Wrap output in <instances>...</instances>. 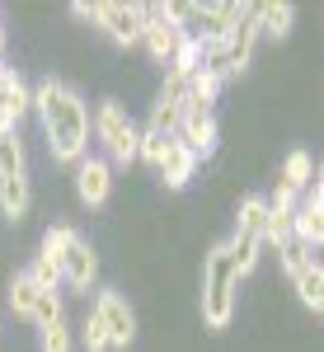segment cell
Masks as SVG:
<instances>
[{
    "mask_svg": "<svg viewBox=\"0 0 324 352\" xmlns=\"http://www.w3.org/2000/svg\"><path fill=\"white\" fill-rule=\"evenodd\" d=\"M33 109L43 118V132H47V146L61 164H80L85 151H89V109L85 99L61 80H43L33 89Z\"/></svg>",
    "mask_w": 324,
    "mask_h": 352,
    "instance_id": "1",
    "label": "cell"
},
{
    "mask_svg": "<svg viewBox=\"0 0 324 352\" xmlns=\"http://www.w3.org/2000/svg\"><path fill=\"white\" fill-rule=\"evenodd\" d=\"M235 268H230V254L226 244H216L202 263V320L207 329H226L230 315H235Z\"/></svg>",
    "mask_w": 324,
    "mask_h": 352,
    "instance_id": "2",
    "label": "cell"
},
{
    "mask_svg": "<svg viewBox=\"0 0 324 352\" xmlns=\"http://www.w3.org/2000/svg\"><path fill=\"white\" fill-rule=\"evenodd\" d=\"M254 38H259V28H254V10H249L240 24L230 28V38H226V43H216V47H202V66L212 71L216 80H230V76H240L244 66H249V56H254Z\"/></svg>",
    "mask_w": 324,
    "mask_h": 352,
    "instance_id": "3",
    "label": "cell"
},
{
    "mask_svg": "<svg viewBox=\"0 0 324 352\" xmlns=\"http://www.w3.org/2000/svg\"><path fill=\"white\" fill-rule=\"evenodd\" d=\"M94 136L104 141L108 151V164H132L136 160V127L132 118L122 113V104H113V99H104L99 104V113H94Z\"/></svg>",
    "mask_w": 324,
    "mask_h": 352,
    "instance_id": "4",
    "label": "cell"
},
{
    "mask_svg": "<svg viewBox=\"0 0 324 352\" xmlns=\"http://www.w3.org/2000/svg\"><path fill=\"white\" fill-rule=\"evenodd\" d=\"M141 10H146V24H141V43H146L151 61L169 66V56L179 52V43H184V28L169 19V10H164V5H141Z\"/></svg>",
    "mask_w": 324,
    "mask_h": 352,
    "instance_id": "5",
    "label": "cell"
},
{
    "mask_svg": "<svg viewBox=\"0 0 324 352\" xmlns=\"http://www.w3.org/2000/svg\"><path fill=\"white\" fill-rule=\"evenodd\" d=\"M94 24L104 28L118 47H132V43H141L146 10L141 5H122V0H104V5H94Z\"/></svg>",
    "mask_w": 324,
    "mask_h": 352,
    "instance_id": "6",
    "label": "cell"
},
{
    "mask_svg": "<svg viewBox=\"0 0 324 352\" xmlns=\"http://www.w3.org/2000/svg\"><path fill=\"white\" fill-rule=\"evenodd\" d=\"M94 320L104 324L108 348H127V343L136 338V315H132V305L118 296V292H99V300H94Z\"/></svg>",
    "mask_w": 324,
    "mask_h": 352,
    "instance_id": "7",
    "label": "cell"
},
{
    "mask_svg": "<svg viewBox=\"0 0 324 352\" xmlns=\"http://www.w3.org/2000/svg\"><path fill=\"white\" fill-rule=\"evenodd\" d=\"M292 240L305 244V249H320V240H324V184L320 179L305 188L296 217H292Z\"/></svg>",
    "mask_w": 324,
    "mask_h": 352,
    "instance_id": "8",
    "label": "cell"
},
{
    "mask_svg": "<svg viewBox=\"0 0 324 352\" xmlns=\"http://www.w3.org/2000/svg\"><path fill=\"white\" fill-rule=\"evenodd\" d=\"M94 272H99V258H94L89 240H80V235L71 230L66 244H61V282H71L76 292H89V287H94Z\"/></svg>",
    "mask_w": 324,
    "mask_h": 352,
    "instance_id": "9",
    "label": "cell"
},
{
    "mask_svg": "<svg viewBox=\"0 0 324 352\" xmlns=\"http://www.w3.org/2000/svg\"><path fill=\"white\" fill-rule=\"evenodd\" d=\"M108 188H113V164L99 160V155H85V160L76 164V192H80V202L99 207L108 197Z\"/></svg>",
    "mask_w": 324,
    "mask_h": 352,
    "instance_id": "10",
    "label": "cell"
},
{
    "mask_svg": "<svg viewBox=\"0 0 324 352\" xmlns=\"http://www.w3.org/2000/svg\"><path fill=\"white\" fill-rule=\"evenodd\" d=\"M33 109V94H28V85L19 80V71H10V66H0V122L14 132V122Z\"/></svg>",
    "mask_w": 324,
    "mask_h": 352,
    "instance_id": "11",
    "label": "cell"
},
{
    "mask_svg": "<svg viewBox=\"0 0 324 352\" xmlns=\"http://www.w3.org/2000/svg\"><path fill=\"white\" fill-rule=\"evenodd\" d=\"M292 217H296V197L287 188H277L268 197V226H263V244L272 249H282V244L292 240Z\"/></svg>",
    "mask_w": 324,
    "mask_h": 352,
    "instance_id": "12",
    "label": "cell"
},
{
    "mask_svg": "<svg viewBox=\"0 0 324 352\" xmlns=\"http://www.w3.org/2000/svg\"><path fill=\"white\" fill-rule=\"evenodd\" d=\"M174 136H179V146H184L188 155H212V151H216V118H212V113H202V118H184Z\"/></svg>",
    "mask_w": 324,
    "mask_h": 352,
    "instance_id": "13",
    "label": "cell"
},
{
    "mask_svg": "<svg viewBox=\"0 0 324 352\" xmlns=\"http://www.w3.org/2000/svg\"><path fill=\"white\" fill-rule=\"evenodd\" d=\"M216 94H221V80L202 66V71L188 80V89H184V118H202V113H212Z\"/></svg>",
    "mask_w": 324,
    "mask_h": 352,
    "instance_id": "14",
    "label": "cell"
},
{
    "mask_svg": "<svg viewBox=\"0 0 324 352\" xmlns=\"http://www.w3.org/2000/svg\"><path fill=\"white\" fill-rule=\"evenodd\" d=\"M193 169H197V155H188L184 146H179V136L169 141V151H164V160L155 164V174L164 179V188H184L193 179Z\"/></svg>",
    "mask_w": 324,
    "mask_h": 352,
    "instance_id": "15",
    "label": "cell"
},
{
    "mask_svg": "<svg viewBox=\"0 0 324 352\" xmlns=\"http://www.w3.org/2000/svg\"><path fill=\"white\" fill-rule=\"evenodd\" d=\"M249 10H254V28H259V33H272V38H287V33H292V19H296V10H292L287 0L249 5Z\"/></svg>",
    "mask_w": 324,
    "mask_h": 352,
    "instance_id": "16",
    "label": "cell"
},
{
    "mask_svg": "<svg viewBox=\"0 0 324 352\" xmlns=\"http://www.w3.org/2000/svg\"><path fill=\"white\" fill-rule=\"evenodd\" d=\"M263 226H268V197L249 192L240 202V221H235V235H249V240L263 244Z\"/></svg>",
    "mask_w": 324,
    "mask_h": 352,
    "instance_id": "17",
    "label": "cell"
},
{
    "mask_svg": "<svg viewBox=\"0 0 324 352\" xmlns=\"http://www.w3.org/2000/svg\"><path fill=\"white\" fill-rule=\"evenodd\" d=\"M310 184H315V164H310V155H305V151H292V155H287V164H282L277 188H287L292 197H296V192H305Z\"/></svg>",
    "mask_w": 324,
    "mask_h": 352,
    "instance_id": "18",
    "label": "cell"
},
{
    "mask_svg": "<svg viewBox=\"0 0 324 352\" xmlns=\"http://www.w3.org/2000/svg\"><path fill=\"white\" fill-rule=\"evenodd\" d=\"M0 212H5V217H14V221L28 212V179H24V174L0 179Z\"/></svg>",
    "mask_w": 324,
    "mask_h": 352,
    "instance_id": "19",
    "label": "cell"
},
{
    "mask_svg": "<svg viewBox=\"0 0 324 352\" xmlns=\"http://www.w3.org/2000/svg\"><path fill=\"white\" fill-rule=\"evenodd\" d=\"M292 282H296V296H301V305H310V310L320 315V305H324V272H320V263H310L305 272H296Z\"/></svg>",
    "mask_w": 324,
    "mask_h": 352,
    "instance_id": "20",
    "label": "cell"
},
{
    "mask_svg": "<svg viewBox=\"0 0 324 352\" xmlns=\"http://www.w3.org/2000/svg\"><path fill=\"white\" fill-rule=\"evenodd\" d=\"M179 122H184V104L179 99H155V109H151V132H160V136H174L179 132Z\"/></svg>",
    "mask_w": 324,
    "mask_h": 352,
    "instance_id": "21",
    "label": "cell"
},
{
    "mask_svg": "<svg viewBox=\"0 0 324 352\" xmlns=\"http://www.w3.org/2000/svg\"><path fill=\"white\" fill-rule=\"evenodd\" d=\"M169 71H174V76H184V80H188V76H197V71H202V47H197V43H193L188 33H184V43H179V52L169 56Z\"/></svg>",
    "mask_w": 324,
    "mask_h": 352,
    "instance_id": "22",
    "label": "cell"
},
{
    "mask_svg": "<svg viewBox=\"0 0 324 352\" xmlns=\"http://www.w3.org/2000/svg\"><path fill=\"white\" fill-rule=\"evenodd\" d=\"M33 300H38V287H33V277H28V272H14V282H10V305H14V315L33 320Z\"/></svg>",
    "mask_w": 324,
    "mask_h": 352,
    "instance_id": "23",
    "label": "cell"
},
{
    "mask_svg": "<svg viewBox=\"0 0 324 352\" xmlns=\"http://www.w3.org/2000/svg\"><path fill=\"white\" fill-rule=\"evenodd\" d=\"M14 174H24V141L14 132H5V141H0V179H14Z\"/></svg>",
    "mask_w": 324,
    "mask_h": 352,
    "instance_id": "24",
    "label": "cell"
},
{
    "mask_svg": "<svg viewBox=\"0 0 324 352\" xmlns=\"http://www.w3.org/2000/svg\"><path fill=\"white\" fill-rule=\"evenodd\" d=\"M169 141H174V136H160V132L146 127V132L136 136V160H146L151 169H155V164L164 160V151H169Z\"/></svg>",
    "mask_w": 324,
    "mask_h": 352,
    "instance_id": "25",
    "label": "cell"
},
{
    "mask_svg": "<svg viewBox=\"0 0 324 352\" xmlns=\"http://www.w3.org/2000/svg\"><path fill=\"white\" fill-rule=\"evenodd\" d=\"M277 258H282V268L292 272V277H296V272H305L310 263H320V258H315V249H305V244H296V240L282 244V249H277Z\"/></svg>",
    "mask_w": 324,
    "mask_h": 352,
    "instance_id": "26",
    "label": "cell"
},
{
    "mask_svg": "<svg viewBox=\"0 0 324 352\" xmlns=\"http://www.w3.org/2000/svg\"><path fill=\"white\" fill-rule=\"evenodd\" d=\"M61 320V300H56V292H38V300H33V324L47 329Z\"/></svg>",
    "mask_w": 324,
    "mask_h": 352,
    "instance_id": "27",
    "label": "cell"
},
{
    "mask_svg": "<svg viewBox=\"0 0 324 352\" xmlns=\"http://www.w3.org/2000/svg\"><path fill=\"white\" fill-rule=\"evenodd\" d=\"M66 235H71V226H52L47 235H43V263H52V268H61V244H66Z\"/></svg>",
    "mask_w": 324,
    "mask_h": 352,
    "instance_id": "28",
    "label": "cell"
},
{
    "mask_svg": "<svg viewBox=\"0 0 324 352\" xmlns=\"http://www.w3.org/2000/svg\"><path fill=\"white\" fill-rule=\"evenodd\" d=\"M43 352H71V333H66V320L43 329Z\"/></svg>",
    "mask_w": 324,
    "mask_h": 352,
    "instance_id": "29",
    "label": "cell"
},
{
    "mask_svg": "<svg viewBox=\"0 0 324 352\" xmlns=\"http://www.w3.org/2000/svg\"><path fill=\"white\" fill-rule=\"evenodd\" d=\"M80 338H85V348H89V352H108V333H104V324H99L94 315L80 324Z\"/></svg>",
    "mask_w": 324,
    "mask_h": 352,
    "instance_id": "30",
    "label": "cell"
},
{
    "mask_svg": "<svg viewBox=\"0 0 324 352\" xmlns=\"http://www.w3.org/2000/svg\"><path fill=\"white\" fill-rule=\"evenodd\" d=\"M5 132H10V127H5V122H0V141H5Z\"/></svg>",
    "mask_w": 324,
    "mask_h": 352,
    "instance_id": "31",
    "label": "cell"
}]
</instances>
